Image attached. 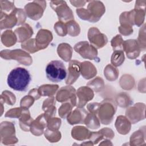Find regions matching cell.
Masks as SVG:
<instances>
[{"instance_id": "cell-14", "label": "cell", "mask_w": 146, "mask_h": 146, "mask_svg": "<svg viewBox=\"0 0 146 146\" xmlns=\"http://www.w3.org/2000/svg\"><path fill=\"white\" fill-rule=\"evenodd\" d=\"M123 50L125 51L129 59H133L139 56L141 48L137 40L135 39H128L123 41Z\"/></svg>"}, {"instance_id": "cell-44", "label": "cell", "mask_w": 146, "mask_h": 146, "mask_svg": "<svg viewBox=\"0 0 146 146\" xmlns=\"http://www.w3.org/2000/svg\"><path fill=\"white\" fill-rule=\"evenodd\" d=\"M87 1H70V2L72 4V5H74V6L76 7H79V6H83L85 5V3L87 2Z\"/></svg>"}, {"instance_id": "cell-4", "label": "cell", "mask_w": 146, "mask_h": 146, "mask_svg": "<svg viewBox=\"0 0 146 146\" xmlns=\"http://www.w3.org/2000/svg\"><path fill=\"white\" fill-rule=\"evenodd\" d=\"M116 111V104L112 100L110 99L104 100L100 103L97 113L100 122L103 124H110Z\"/></svg>"}, {"instance_id": "cell-16", "label": "cell", "mask_w": 146, "mask_h": 146, "mask_svg": "<svg viewBox=\"0 0 146 146\" xmlns=\"http://www.w3.org/2000/svg\"><path fill=\"white\" fill-rule=\"evenodd\" d=\"M48 119L44 113L39 115L35 120H33L30 125V131L36 136H39L43 132L44 128L47 127Z\"/></svg>"}, {"instance_id": "cell-8", "label": "cell", "mask_w": 146, "mask_h": 146, "mask_svg": "<svg viewBox=\"0 0 146 146\" xmlns=\"http://www.w3.org/2000/svg\"><path fill=\"white\" fill-rule=\"evenodd\" d=\"M75 51L85 59L95 60L97 58V49L86 41L77 43L74 46Z\"/></svg>"}, {"instance_id": "cell-2", "label": "cell", "mask_w": 146, "mask_h": 146, "mask_svg": "<svg viewBox=\"0 0 146 146\" xmlns=\"http://www.w3.org/2000/svg\"><path fill=\"white\" fill-rule=\"evenodd\" d=\"M87 9H77V15L83 20L91 22L98 21L106 11L103 3L100 1H88Z\"/></svg>"}, {"instance_id": "cell-12", "label": "cell", "mask_w": 146, "mask_h": 146, "mask_svg": "<svg viewBox=\"0 0 146 146\" xmlns=\"http://www.w3.org/2000/svg\"><path fill=\"white\" fill-rule=\"evenodd\" d=\"M75 89L71 86H65L60 88L58 91L56 99L59 102H70L75 106L76 105V96Z\"/></svg>"}, {"instance_id": "cell-38", "label": "cell", "mask_w": 146, "mask_h": 146, "mask_svg": "<svg viewBox=\"0 0 146 146\" xmlns=\"http://www.w3.org/2000/svg\"><path fill=\"white\" fill-rule=\"evenodd\" d=\"M54 30L58 35L63 36L67 34V29L66 24L62 22H58L54 25Z\"/></svg>"}, {"instance_id": "cell-25", "label": "cell", "mask_w": 146, "mask_h": 146, "mask_svg": "<svg viewBox=\"0 0 146 146\" xmlns=\"http://www.w3.org/2000/svg\"><path fill=\"white\" fill-rule=\"evenodd\" d=\"M1 40L4 45L10 47L16 43L17 38L15 34L11 30H7L2 34Z\"/></svg>"}, {"instance_id": "cell-31", "label": "cell", "mask_w": 146, "mask_h": 146, "mask_svg": "<svg viewBox=\"0 0 146 146\" xmlns=\"http://www.w3.org/2000/svg\"><path fill=\"white\" fill-rule=\"evenodd\" d=\"M116 102L119 106L121 107H127L130 106L131 100L128 95L125 93H121L116 98Z\"/></svg>"}, {"instance_id": "cell-3", "label": "cell", "mask_w": 146, "mask_h": 146, "mask_svg": "<svg viewBox=\"0 0 146 146\" xmlns=\"http://www.w3.org/2000/svg\"><path fill=\"white\" fill-rule=\"evenodd\" d=\"M47 79L52 82H60L66 78L67 72L63 63L60 60H52L46 67Z\"/></svg>"}, {"instance_id": "cell-23", "label": "cell", "mask_w": 146, "mask_h": 146, "mask_svg": "<svg viewBox=\"0 0 146 146\" xmlns=\"http://www.w3.org/2000/svg\"><path fill=\"white\" fill-rule=\"evenodd\" d=\"M91 134V132L83 126L75 127L71 131L72 137L77 140H84L90 139Z\"/></svg>"}, {"instance_id": "cell-18", "label": "cell", "mask_w": 146, "mask_h": 146, "mask_svg": "<svg viewBox=\"0 0 146 146\" xmlns=\"http://www.w3.org/2000/svg\"><path fill=\"white\" fill-rule=\"evenodd\" d=\"M87 113L84 108H76L67 116V121L72 125L84 123Z\"/></svg>"}, {"instance_id": "cell-1", "label": "cell", "mask_w": 146, "mask_h": 146, "mask_svg": "<svg viewBox=\"0 0 146 146\" xmlns=\"http://www.w3.org/2000/svg\"><path fill=\"white\" fill-rule=\"evenodd\" d=\"M31 79V75L28 70L23 67H16L10 72L7 82L8 86L14 90L25 91Z\"/></svg>"}, {"instance_id": "cell-17", "label": "cell", "mask_w": 146, "mask_h": 146, "mask_svg": "<svg viewBox=\"0 0 146 146\" xmlns=\"http://www.w3.org/2000/svg\"><path fill=\"white\" fill-rule=\"evenodd\" d=\"M35 39L36 45L39 50L44 49L47 47L52 40V35L51 31L47 30L41 29L38 31Z\"/></svg>"}, {"instance_id": "cell-13", "label": "cell", "mask_w": 146, "mask_h": 146, "mask_svg": "<svg viewBox=\"0 0 146 146\" xmlns=\"http://www.w3.org/2000/svg\"><path fill=\"white\" fill-rule=\"evenodd\" d=\"M92 90L88 87L83 86L76 91V106L79 108L83 107L86 104L94 98Z\"/></svg>"}, {"instance_id": "cell-39", "label": "cell", "mask_w": 146, "mask_h": 146, "mask_svg": "<svg viewBox=\"0 0 146 146\" xmlns=\"http://www.w3.org/2000/svg\"><path fill=\"white\" fill-rule=\"evenodd\" d=\"M61 120L59 118L53 117L50 118L47 120V127L51 131H58L60 127Z\"/></svg>"}, {"instance_id": "cell-42", "label": "cell", "mask_w": 146, "mask_h": 146, "mask_svg": "<svg viewBox=\"0 0 146 146\" xmlns=\"http://www.w3.org/2000/svg\"><path fill=\"white\" fill-rule=\"evenodd\" d=\"M34 98L30 95L25 96L21 99V107L28 109L31 107L34 102Z\"/></svg>"}, {"instance_id": "cell-28", "label": "cell", "mask_w": 146, "mask_h": 146, "mask_svg": "<svg viewBox=\"0 0 146 146\" xmlns=\"http://www.w3.org/2000/svg\"><path fill=\"white\" fill-rule=\"evenodd\" d=\"M104 72L106 79L110 81L115 80L119 75L118 70L111 64H108L106 67Z\"/></svg>"}, {"instance_id": "cell-30", "label": "cell", "mask_w": 146, "mask_h": 146, "mask_svg": "<svg viewBox=\"0 0 146 146\" xmlns=\"http://www.w3.org/2000/svg\"><path fill=\"white\" fill-rule=\"evenodd\" d=\"M67 33L72 36H75L80 33V27L74 20L67 22L66 23Z\"/></svg>"}, {"instance_id": "cell-15", "label": "cell", "mask_w": 146, "mask_h": 146, "mask_svg": "<svg viewBox=\"0 0 146 146\" xmlns=\"http://www.w3.org/2000/svg\"><path fill=\"white\" fill-rule=\"evenodd\" d=\"M80 73V63L72 60L70 62L68 68V76L66 79L67 84H72L79 78Z\"/></svg>"}, {"instance_id": "cell-6", "label": "cell", "mask_w": 146, "mask_h": 146, "mask_svg": "<svg viewBox=\"0 0 146 146\" xmlns=\"http://www.w3.org/2000/svg\"><path fill=\"white\" fill-rule=\"evenodd\" d=\"M1 56L2 58L7 60L14 59L22 64L26 66L30 65L33 62L31 56L27 52L20 49L2 51L1 52Z\"/></svg>"}, {"instance_id": "cell-19", "label": "cell", "mask_w": 146, "mask_h": 146, "mask_svg": "<svg viewBox=\"0 0 146 146\" xmlns=\"http://www.w3.org/2000/svg\"><path fill=\"white\" fill-rule=\"evenodd\" d=\"M113 132L112 129L104 128L98 132H91V134L90 139L91 140V141L94 142V144H97L100 140L103 139H112L114 136Z\"/></svg>"}, {"instance_id": "cell-11", "label": "cell", "mask_w": 146, "mask_h": 146, "mask_svg": "<svg viewBox=\"0 0 146 146\" xmlns=\"http://www.w3.org/2000/svg\"><path fill=\"white\" fill-rule=\"evenodd\" d=\"M88 38L91 44L96 48H100L104 46L108 41L106 35L100 32L96 27H91L88 33Z\"/></svg>"}, {"instance_id": "cell-32", "label": "cell", "mask_w": 146, "mask_h": 146, "mask_svg": "<svg viewBox=\"0 0 146 146\" xmlns=\"http://www.w3.org/2000/svg\"><path fill=\"white\" fill-rule=\"evenodd\" d=\"M44 136L50 142H57L61 137L60 132L58 131H51L48 128L44 132Z\"/></svg>"}, {"instance_id": "cell-22", "label": "cell", "mask_w": 146, "mask_h": 146, "mask_svg": "<svg viewBox=\"0 0 146 146\" xmlns=\"http://www.w3.org/2000/svg\"><path fill=\"white\" fill-rule=\"evenodd\" d=\"M80 72L83 77L86 79L92 78L96 75L97 70L94 65L90 62L80 63Z\"/></svg>"}, {"instance_id": "cell-37", "label": "cell", "mask_w": 146, "mask_h": 146, "mask_svg": "<svg viewBox=\"0 0 146 146\" xmlns=\"http://www.w3.org/2000/svg\"><path fill=\"white\" fill-rule=\"evenodd\" d=\"M1 99H3L4 102L10 106H13L16 100L15 95L9 91H4L2 93Z\"/></svg>"}, {"instance_id": "cell-27", "label": "cell", "mask_w": 146, "mask_h": 146, "mask_svg": "<svg viewBox=\"0 0 146 146\" xmlns=\"http://www.w3.org/2000/svg\"><path fill=\"white\" fill-rule=\"evenodd\" d=\"M58 89V85L45 84L40 86L38 88V91L39 94L43 96H53Z\"/></svg>"}, {"instance_id": "cell-40", "label": "cell", "mask_w": 146, "mask_h": 146, "mask_svg": "<svg viewBox=\"0 0 146 146\" xmlns=\"http://www.w3.org/2000/svg\"><path fill=\"white\" fill-rule=\"evenodd\" d=\"M123 40L120 35H117L111 40V46L113 50H123Z\"/></svg>"}, {"instance_id": "cell-7", "label": "cell", "mask_w": 146, "mask_h": 146, "mask_svg": "<svg viewBox=\"0 0 146 146\" xmlns=\"http://www.w3.org/2000/svg\"><path fill=\"white\" fill-rule=\"evenodd\" d=\"M46 7V2L45 1H35L27 3L25 6V9L27 16L30 19L38 20L42 16Z\"/></svg>"}, {"instance_id": "cell-29", "label": "cell", "mask_w": 146, "mask_h": 146, "mask_svg": "<svg viewBox=\"0 0 146 146\" xmlns=\"http://www.w3.org/2000/svg\"><path fill=\"white\" fill-rule=\"evenodd\" d=\"M125 59L123 50H115L111 56V63L114 66H120Z\"/></svg>"}, {"instance_id": "cell-36", "label": "cell", "mask_w": 146, "mask_h": 146, "mask_svg": "<svg viewBox=\"0 0 146 146\" xmlns=\"http://www.w3.org/2000/svg\"><path fill=\"white\" fill-rule=\"evenodd\" d=\"M87 86L92 87L95 91L98 92L104 87V81L100 77H97L95 79L88 83Z\"/></svg>"}, {"instance_id": "cell-5", "label": "cell", "mask_w": 146, "mask_h": 146, "mask_svg": "<svg viewBox=\"0 0 146 146\" xmlns=\"http://www.w3.org/2000/svg\"><path fill=\"white\" fill-rule=\"evenodd\" d=\"M52 9L56 13L60 22H68L74 20V15L66 2L63 1H52L50 2Z\"/></svg>"}, {"instance_id": "cell-33", "label": "cell", "mask_w": 146, "mask_h": 146, "mask_svg": "<svg viewBox=\"0 0 146 146\" xmlns=\"http://www.w3.org/2000/svg\"><path fill=\"white\" fill-rule=\"evenodd\" d=\"M74 106L70 102L63 104L59 109V115L62 118H66L71 112Z\"/></svg>"}, {"instance_id": "cell-20", "label": "cell", "mask_w": 146, "mask_h": 146, "mask_svg": "<svg viewBox=\"0 0 146 146\" xmlns=\"http://www.w3.org/2000/svg\"><path fill=\"white\" fill-rule=\"evenodd\" d=\"M14 33L17 35L18 42H25L33 34L31 27L28 24H24L22 26L15 29Z\"/></svg>"}, {"instance_id": "cell-34", "label": "cell", "mask_w": 146, "mask_h": 146, "mask_svg": "<svg viewBox=\"0 0 146 146\" xmlns=\"http://www.w3.org/2000/svg\"><path fill=\"white\" fill-rule=\"evenodd\" d=\"M21 46L22 48L30 53H34L39 51V49L36 45L35 39H31L29 40H26V42H25L23 43H22Z\"/></svg>"}, {"instance_id": "cell-9", "label": "cell", "mask_w": 146, "mask_h": 146, "mask_svg": "<svg viewBox=\"0 0 146 146\" xmlns=\"http://www.w3.org/2000/svg\"><path fill=\"white\" fill-rule=\"evenodd\" d=\"M145 109L144 104L138 103L128 108L125 111V115L132 124H135L145 118Z\"/></svg>"}, {"instance_id": "cell-10", "label": "cell", "mask_w": 146, "mask_h": 146, "mask_svg": "<svg viewBox=\"0 0 146 146\" xmlns=\"http://www.w3.org/2000/svg\"><path fill=\"white\" fill-rule=\"evenodd\" d=\"M4 128L1 126V141L4 144H10V142L14 144L17 142L18 140L15 136V128L14 125L8 121L2 122L1 123Z\"/></svg>"}, {"instance_id": "cell-24", "label": "cell", "mask_w": 146, "mask_h": 146, "mask_svg": "<svg viewBox=\"0 0 146 146\" xmlns=\"http://www.w3.org/2000/svg\"><path fill=\"white\" fill-rule=\"evenodd\" d=\"M57 52L59 56L65 62H68L71 58L72 48L67 43H61L58 47Z\"/></svg>"}, {"instance_id": "cell-26", "label": "cell", "mask_w": 146, "mask_h": 146, "mask_svg": "<svg viewBox=\"0 0 146 146\" xmlns=\"http://www.w3.org/2000/svg\"><path fill=\"white\" fill-rule=\"evenodd\" d=\"M84 123L90 128L97 129L100 127V122L96 116V114L93 112L87 113Z\"/></svg>"}, {"instance_id": "cell-43", "label": "cell", "mask_w": 146, "mask_h": 146, "mask_svg": "<svg viewBox=\"0 0 146 146\" xmlns=\"http://www.w3.org/2000/svg\"><path fill=\"white\" fill-rule=\"evenodd\" d=\"M99 105H100V103H90L87 106V108L88 109L90 112H93L97 114Z\"/></svg>"}, {"instance_id": "cell-35", "label": "cell", "mask_w": 146, "mask_h": 146, "mask_svg": "<svg viewBox=\"0 0 146 146\" xmlns=\"http://www.w3.org/2000/svg\"><path fill=\"white\" fill-rule=\"evenodd\" d=\"M144 132H142L140 130L136 131L131 136L130 143L131 145H133L135 142H137L136 145H137V142H140V145L142 144V142H144L145 134Z\"/></svg>"}, {"instance_id": "cell-21", "label": "cell", "mask_w": 146, "mask_h": 146, "mask_svg": "<svg viewBox=\"0 0 146 146\" xmlns=\"http://www.w3.org/2000/svg\"><path fill=\"white\" fill-rule=\"evenodd\" d=\"M115 127L120 134L126 135L129 132L131 124L127 117L121 115L117 116L115 122Z\"/></svg>"}, {"instance_id": "cell-41", "label": "cell", "mask_w": 146, "mask_h": 146, "mask_svg": "<svg viewBox=\"0 0 146 146\" xmlns=\"http://www.w3.org/2000/svg\"><path fill=\"white\" fill-rule=\"evenodd\" d=\"M145 25L143 28L140 29L138 38V43L140 47L141 50L144 51L145 50Z\"/></svg>"}]
</instances>
